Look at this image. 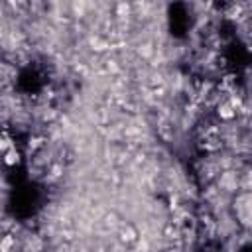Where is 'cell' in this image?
Listing matches in <instances>:
<instances>
[{
	"label": "cell",
	"instance_id": "obj_4",
	"mask_svg": "<svg viewBox=\"0 0 252 252\" xmlns=\"http://www.w3.org/2000/svg\"><path fill=\"white\" fill-rule=\"evenodd\" d=\"M10 148H14L12 138H10L8 134H0V152H2V154H6Z\"/></svg>",
	"mask_w": 252,
	"mask_h": 252
},
{
	"label": "cell",
	"instance_id": "obj_1",
	"mask_svg": "<svg viewBox=\"0 0 252 252\" xmlns=\"http://www.w3.org/2000/svg\"><path fill=\"white\" fill-rule=\"evenodd\" d=\"M215 108H217V116H219L220 120H224V122H230V120H234V118L238 116L236 108H234L228 100H220Z\"/></svg>",
	"mask_w": 252,
	"mask_h": 252
},
{
	"label": "cell",
	"instance_id": "obj_2",
	"mask_svg": "<svg viewBox=\"0 0 252 252\" xmlns=\"http://www.w3.org/2000/svg\"><path fill=\"white\" fill-rule=\"evenodd\" d=\"M2 161L8 165V167H14V165H18L20 161H22V154L16 150V148H10L6 154H4V158H2Z\"/></svg>",
	"mask_w": 252,
	"mask_h": 252
},
{
	"label": "cell",
	"instance_id": "obj_3",
	"mask_svg": "<svg viewBox=\"0 0 252 252\" xmlns=\"http://www.w3.org/2000/svg\"><path fill=\"white\" fill-rule=\"evenodd\" d=\"M120 238H122L124 242H136V240H138V232H136L132 226H122Z\"/></svg>",
	"mask_w": 252,
	"mask_h": 252
}]
</instances>
